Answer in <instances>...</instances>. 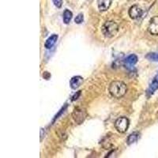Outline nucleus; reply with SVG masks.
Masks as SVG:
<instances>
[{
  "label": "nucleus",
  "mask_w": 158,
  "mask_h": 158,
  "mask_svg": "<svg viewBox=\"0 0 158 158\" xmlns=\"http://www.w3.org/2000/svg\"><path fill=\"white\" fill-rule=\"evenodd\" d=\"M108 91L111 94V97L114 98H122L127 91V85L121 81H114L109 85Z\"/></svg>",
  "instance_id": "1"
},
{
  "label": "nucleus",
  "mask_w": 158,
  "mask_h": 158,
  "mask_svg": "<svg viewBox=\"0 0 158 158\" xmlns=\"http://www.w3.org/2000/svg\"><path fill=\"white\" fill-rule=\"evenodd\" d=\"M101 31L105 37L111 38L117 34L118 31V25L113 21H108L103 25Z\"/></svg>",
  "instance_id": "2"
},
{
  "label": "nucleus",
  "mask_w": 158,
  "mask_h": 158,
  "mask_svg": "<svg viewBox=\"0 0 158 158\" xmlns=\"http://www.w3.org/2000/svg\"><path fill=\"white\" fill-rule=\"evenodd\" d=\"M72 117L76 123L81 124L87 117L86 110L81 107H77L74 109V111L72 113Z\"/></svg>",
  "instance_id": "3"
},
{
  "label": "nucleus",
  "mask_w": 158,
  "mask_h": 158,
  "mask_svg": "<svg viewBox=\"0 0 158 158\" xmlns=\"http://www.w3.org/2000/svg\"><path fill=\"white\" fill-rule=\"evenodd\" d=\"M130 121L127 117H120L117 118L115 122V127L119 133H125L128 130Z\"/></svg>",
  "instance_id": "4"
},
{
  "label": "nucleus",
  "mask_w": 158,
  "mask_h": 158,
  "mask_svg": "<svg viewBox=\"0 0 158 158\" xmlns=\"http://www.w3.org/2000/svg\"><path fill=\"white\" fill-rule=\"evenodd\" d=\"M148 31L151 35L157 36L158 35V16H154L149 21Z\"/></svg>",
  "instance_id": "5"
},
{
  "label": "nucleus",
  "mask_w": 158,
  "mask_h": 158,
  "mask_svg": "<svg viewBox=\"0 0 158 158\" xmlns=\"http://www.w3.org/2000/svg\"><path fill=\"white\" fill-rule=\"evenodd\" d=\"M142 14H143L142 10L137 5L131 6L129 10V16L132 19H137V18H140L142 15Z\"/></svg>",
  "instance_id": "6"
},
{
  "label": "nucleus",
  "mask_w": 158,
  "mask_h": 158,
  "mask_svg": "<svg viewBox=\"0 0 158 158\" xmlns=\"http://www.w3.org/2000/svg\"><path fill=\"white\" fill-rule=\"evenodd\" d=\"M83 83V77L81 76H74L72 77L70 81V85L73 89H76L81 86Z\"/></svg>",
  "instance_id": "7"
},
{
  "label": "nucleus",
  "mask_w": 158,
  "mask_h": 158,
  "mask_svg": "<svg viewBox=\"0 0 158 158\" xmlns=\"http://www.w3.org/2000/svg\"><path fill=\"white\" fill-rule=\"evenodd\" d=\"M111 4V0H98L97 5L100 11H106Z\"/></svg>",
  "instance_id": "8"
},
{
  "label": "nucleus",
  "mask_w": 158,
  "mask_h": 158,
  "mask_svg": "<svg viewBox=\"0 0 158 158\" xmlns=\"http://www.w3.org/2000/svg\"><path fill=\"white\" fill-rule=\"evenodd\" d=\"M57 40H58V35L56 34H53L51 36H49L44 44L45 48H46L47 49H51L55 44H56Z\"/></svg>",
  "instance_id": "9"
},
{
  "label": "nucleus",
  "mask_w": 158,
  "mask_h": 158,
  "mask_svg": "<svg viewBox=\"0 0 158 158\" xmlns=\"http://www.w3.org/2000/svg\"><path fill=\"white\" fill-rule=\"evenodd\" d=\"M137 62H138V57L135 55L132 54L130 55L126 59H125V65H126V67L130 68L132 66H134L135 64H136Z\"/></svg>",
  "instance_id": "10"
},
{
  "label": "nucleus",
  "mask_w": 158,
  "mask_h": 158,
  "mask_svg": "<svg viewBox=\"0 0 158 158\" xmlns=\"http://www.w3.org/2000/svg\"><path fill=\"white\" fill-rule=\"evenodd\" d=\"M158 89V75L153 78V80L151 82L150 85L149 87V93L150 94H153L155 91Z\"/></svg>",
  "instance_id": "11"
},
{
  "label": "nucleus",
  "mask_w": 158,
  "mask_h": 158,
  "mask_svg": "<svg viewBox=\"0 0 158 158\" xmlns=\"http://www.w3.org/2000/svg\"><path fill=\"white\" fill-rule=\"evenodd\" d=\"M138 138H139V133L138 132H134V133L131 134L127 138V144L128 145H131V144L135 143L138 141Z\"/></svg>",
  "instance_id": "12"
},
{
  "label": "nucleus",
  "mask_w": 158,
  "mask_h": 158,
  "mask_svg": "<svg viewBox=\"0 0 158 158\" xmlns=\"http://www.w3.org/2000/svg\"><path fill=\"white\" fill-rule=\"evenodd\" d=\"M72 17H73V14L69 10H65L64 13H63V22L65 24H69L71 21Z\"/></svg>",
  "instance_id": "13"
},
{
  "label": "nucleus",
  "mask_w": 158,
  "mask_h": 158,
  "mask_svg": "<svg viewBox=\"0 0 158 158\" xmlns=\"http://www.w3.org/2000/svg\"><path fill=\"white\" fill-rule=\"evenodd\" d=\"M146 58L150 61L158 62V53H149Z\"/></svg>",
  "instance_id": "14"
},
{
  "label": "nucleus",
  "mask_w": 158,
  "mask_h": 158,
  "mask_svg": "<svg viewBox=\"0 0 158 158\" xmlns=\"http://www.w3.org/2000/svg\"><path fill=\"white\" fill-rule=\"evenodd\" d=\"M83 21H84V16H83L82 14H79V15H77V16L76 17L75 19H74V22L77 24L82 23Z\"/></svg>",
  "instance_id": "15"
},
{
  "label": "nucleus",
  "mask_w": 158,
  "mask_h": 158,
  "mask_svg": "<svg viewBox=\"0 0 158 158\" xmlns=\"http://www.w3.org/2000/svg\"><path fill=\"white\" fill-rule=\"evenodd\" d=\"M53 1V3L55 4L56 7L60 8L62 6V4H63V0H52Z\"/></svg>",
  "instance_id": "16"
},
{
  "label": "nucleus",
  "mask_w": 158,
  "mask_h": 158,
  "mask_svg": "<svg viewBox=\"0 0 158 158\" xmlns=\"http://www.w3.org/2000/svg\"><path fill=\"white\" fill-rule=\"evenodd\" d=\"M80 94H81V91H78L77 93V94H74V95L73 96V97H72V99H71L72 101H75V100H77V97H78L79 96H80Z\"/></svg>",
  "instance_id": "17"
}]
</instances>
